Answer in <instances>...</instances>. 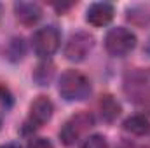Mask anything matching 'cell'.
I'll return each mask as SVG.
<instances>
[{"mask_svg": "<svg viewBox=\"0 0 150 148\" xmlns=\"http://www.w3.org/2000/svg\"><path fill=\"white\" fill-rule=\"evenodd\" d=\"M126 98L142 111L150 113V68H134L124 77Z\"/></svg>", "mask_w": 150, "mask_h": 148, "instance_id": "6da1fadb", "label": "cell"}, {"mask_svg": "<svg viewBox=\"0 0 150 148\" xmlns=\"http://www.w3.org/2000/svg\"><path fill=\"white\" fill-rule=\"evenodd\" d=\"M58 91L67 101H82L91 94V82L77 70H67L59 77Z\"/></svg>", "mask_w": 150, "mask_h": 148, "instance_id": "7a4b0ae2", "label": "cell"}, {"mask_svg": "<svg viewBox=\"0 0 150 148\" xmlns=\"http://www.w3.org/2000/svg\"><path fill=\"white\" fill-rule=\"evenodd\" d=\"M105 47L108 54L115 58H124L136 47V35L124 26H115L105 35Z\"/></svg>", "mask_w": 150, "mask_h": 148, "instance_id": "3957f363", "label": "cell"}, {"mask_svg": "<svg viewBox=\"0 0 150 148\" xmlns=\"http://www.w3.org/2000/svg\"><path fill=\"white\" fill-rule=\"evenodd\" d=\"M61 45V33L56 26L47 25L38 28L32 37V47L33 52L40 58H49L52 56Z\"/></svg>", "mask_w": 150, "mask_h": 148, "instance_id": "277c9868", "label": "cell"}, {"mask_svg": "<svg viewBox=\"0 0 150 148\" xmlns=\"http://www.w3.org/2000/svg\"><path fill=\"white\" fill-rule=\"evenodd\" d=\"M93 47H94V37L91 33L77 32L74 35H70V38L65 44V58L68 61L80 63L89 56Z\"/></svg>", "mask_w": 150, "mask_h": 148, "instance_id": "5b68a950", "label": "cell"}, {"mask_svg": "<svg viewBox=\"0 0 150 148\" xmlns=\"http://www.w3.org/2000/svg\"><path fill=\"white\" fill-rule=\"evenodd\" d=\"M93 125H94L93 115L87 113V111H80V113L74 115L70 120L65 122V125H63L61 131H59V138H61V141H63L65 145H74L75 141H77L87 129H91Z\"/></svg>", "mask_w": 150, "mask_h": 148, "instance_id": "8992f818", "label": "cell"}, {"mask_svg": "<svg viewBox=\"0 0 150 148\" xmlns=\"http://www.w3.org/2000/svg\"><path fill=\"white\" fill-rule=\"evenodd\" d=\"M52 111H54L52 101H51L47 96H38V98H35V99L32 101V105H30L28 124H30L32 127H40V125H44L45 122L51 120Z\"/></svg>", "mask_w": 150, "mask_h": 148, "instance_id": "52a82bcc", "label": "cell"}, {"mask_svg": "<svg viewBox=\"0 0 150 148\" xmlns=\"http://www.w3.org/2000/svg\"><path fill=\"white\" fill-rule=\"evenodd\" d=\"M113 14H115V9H113L112 4L96 2V4L89 5V9L86 12V19L93 26H105L113 19Z\"/></svg>", "mask_w": 150, "mask_h": 148, "instance_id": "ba28073f", "label": "cell"}, {"mask_svg": "<svg viewBox=\"0 0 150 148\" xmlns=\"http://www.w3.org/2000/svg\"><path fill=\"white\" fill-rule=\"evenodd\" d=\"M14 11H16V18L23 25H28V26L35 25L42 18V9L35 2H16L14 4Z\"/></svg>", "mask_w": 150, "mask_h": 148, "instance_id": "9c48e42d", "label": "cell"}, {"mask_svg": "<svg viewBox=\"0 0 150 148\" xmlns=\"http://www.w3.org/2000/svg\"><path fill=\"white\" fill-rule=\"evenodd\" d=\"M124 129L134 136H147L150 132V120L145 115H131L124 120Z\"/></svg>", "mask_w": 150, "mask_h": 148, "instance_id": "30bf717a", "label": "cell"}, {"mask_svg": "<svg viewBox=\"0 0 150 148\" xmlns=\"http://www.w3.org/2000/svg\"><path fill=\"white\" fill-rule=\"evenodd\" d=\"M100 111L103 120L107 122H113L119 115H120V103L113 98L112 94H105L100 99Z\"/></svg>", "mask_w": 150, "mask_h": 148, "instance_id": "8fae6325", "label": "cell"}, {"mask_svg": "<svg viewBox=\"0 0 150 148\" xmlns=\"http://www.w3.org/2000/svg\"><path fill=\"white\" fill-rule=\"evenodd\" d=\"M127 19L136 26H145L150 23V11L143 5H133L127 9Z\"/></svg>", "mask_w": 150, "mask_h": 148, "instance_id": "7c38bea8", "label": "cell"}, {"mask_svg": "<svg viewBox=\"0 0 150 148\" xmlns=\"http://www.w3.org/2000/svg\"><path fill=\"white\" fill-rule=\"evenodd\" d=\"M52 75H54V65L47 59V61L40 63L37 66V70H35V73H33V78L37 80L38 85H49Z\"/></svg>", "mask_w": 150, "mask_h": 148, "instance_id": "4fadbf2b", "label": "cell"}, {"mask_svg": "<svg viewBox=\"0 0 150 148\" xmlns=\"http://www.w3.org/2000/svg\"><path fill=\"white\" fill-rule=\"evenodd\" d=\"M82 148H108V143L101 134H93V136L86 138Z\"/></svg>", "mask_w": 150, "mask_h": 148, "instance_id": "5bb4252c", "label": "cell"}, {"mask_svg": "<svg viewBox=\"0 0 150 148\" xmlns=\"http://www.w3.org/2000/svg\"><path fill=\"white\" fill-rule=\"evenodd\" d=\"M26 148H54V145L47 138H33V140L28 141V147Z\"/></svg>", "mask_w": 150, "mask_h": 148, "instance_id": "9a60e30c", "label": "cell"}, {"mask_svg": "<svg viewBox=\"0 0 150 148\" xmlns=\"http://www.w3.org/2000/svg\"><path fill=\"white\" fill-rule=\"evenodd\" d=\"M0 148H21L19 143H5V145H0Z\"/></svg>", "mask_w": 150, "mask_h": 148, "instance_id": "2e32d148", "label": "cell"}, {"mask_svg": "<svg viewBox=\"0 0 150 148\" xmlns=\"http://www.w3.org/2000/svg\"><path fill=\"white\" fill-rule=\"evenodd\" d=\"M145 52L150 56V37L147 38V44H145Z\"/></svg>", "mask_w": 150, "mask_h": 148, "instance_id": "e0dca14e", "label": "cell"}, {"mask_svg": "<svg viewBox=\"0 0 150 148\" xmlns=\"http://www.w3.org/2000/svg\"><path fill=\"white\" fill-rule=\"evenodd\" d=\"M117 148H134V147H133V145H129V143H120Z\"/></svg>", "mask_w": 150, "mask_h": 148, "instance_id": "ac0fdd59", "label": "cell"}, {"mask_svg": "<svg viewBox=\"0 0 150 148\" xmlns=\"http://www.w3.org/2000/svg\"><path fill=\"white\" fill-rule=\"evenodd\" d=\"M0 16H2V5H0Z\"/></svg>", "mask_w": 150, "mask_h": 148, "instance_id": "d6986e66", "label": "cell"}]
</instances>
